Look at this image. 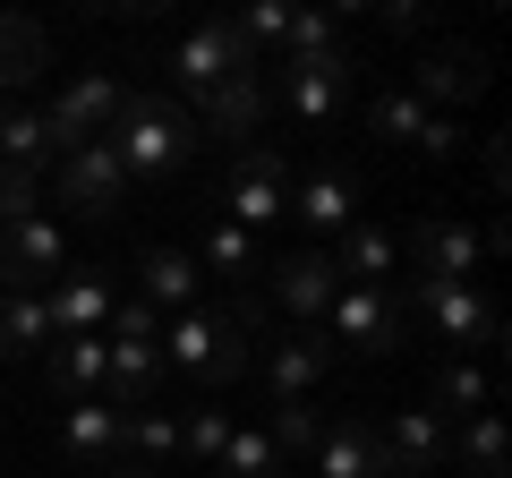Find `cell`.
<instances>
[{
	"instance_id": "cell-14",
	"label": "cell",
	"mask_w": 512,
	"mask_h": 478,
	"mask_svg": "<svg viewBox=\"0 0 512 478\" xmlns=\"http://www.w3.org/2000/svg\"><path fill=\"white\" fill-rule=\"evenodd\" d=\"M265 120H274V86H265V69H239V77H222V86L197 103V129L231 137V146H256V129H265Z\"/></svg>"
},
{
	"instance_id": "cell-20",
	"label": "cell",
	"mask_w": 512,
	"mask_h": 478,
	"mask_svg": "<svg viewBox=\"0 0 512 478\" xmlns=\"http://www.w3.org/2000/svg\"><path fill=\"white\" fill-rule=\"evenodd\" d=\"M103 368H111L103 333H69V342L43 350V376H52L60 402H103Z\"/></svg>"
},
{
	"instance_id": "cell-30",
	"label": "cell",
	"mask_w": 512,
	"mask_h": 478,
	"mask_svg": "<svg viewBox=\"0 0 512 478\" xmlns=\"http://www.w3.org/2000/svg\"><path fill=\"white\" fill-rule=\"evenodd\" d=\"M214 470H222V478H291V461H282V444L265 436V427H248V419H239Z\"/></svg>"
},
{
	"instance_id": "cell-21",
	"label": "cell",
	"mask_w": 512,
	"mask_h": 478,
	"mask_svg": "<svg viewBox=\"0 0 512 478\" xmlns=\"http://www.w3.org/2000/svg\"><path fill=\"white\" fill-rule=\"evenodd\" d=\"M103 402L111 410H154V385H163V342H103Z\"/></svg>"
},
{
	"instance_id": "cell-26",
	"label": "cell",
	"mask_w": 512,
	"mask_h": 478,
	"mask_svg": "<svg viewBox=\"0 0 512 478\" xmlns=\"http://www.w3.org/2000/svg\"><path fill=\"white\" fill-rule=\"evenodd\" d=\"M427 410H436V419H478V410H495V385H487V368H478V359H444L436 368V385H427Z\"/></svg>"
},
{
	"instance_id": "cell-6",
	"label": "cell",
	"mask_w": 512,
	"mask_h": 478,
	"mask_svg": "<svg viewBox=\"0 0 512 478\" xmlns=\"http://www.w3.org/2000/svg\"><path fill=\"white\" fill-rule=\"evenodd\" d=\"M111 111H120V77L111 69H77L69 86L43 103V129H52V146L69 154V146H94V137L111 129Z\"/></svg>"
},
{
	"instance_id": "cell-35",
	"label": "cell",
	"mask_w": 512,
	"mask_h": 478,
	"mask_svg": "<svg viewBox=\"0 0 512 478\" xmlns=\"http://www.w3.org/2000/svg\"><path fill=\"white\" fill-rule=\"evenodd\" d=\"M325 52H342V18H333V9H325V18L308 9V18L282 26V60H325Z\"/></svg>"
},
{
	"instance_id": "cell-8",
	"label": "cell",
	"mask_w": 512,
	"mask_h": 478,
	"mask_svg": "<svg viewBox=\"0 0 512 478\" xmlns=\"http://www.w3.org/2000/svg\"><path fill=\"white\" fill-rule=\"evenodd\" d=\"M52 274H69V239H60V222H43V214L0 222V291H43Z\"/></svg>"
},
{
	"instance_id": "cell-1",
	"label": "cell",
	"mask_w": 512,
	"mask_h": 478,
	"mask_svg": "<svg viewBox=\"0 0 512 478\" xmlns=\"http://www.w3.org/2000/svg\"><path fill=\"white\" fill-rule=\"evenodd\" d=\"M103 146H111V163H120L128 188H171L188 163H197L205 129H197V111H188L180 94H120Z\"/></svg>"
},
{
	"instance_id": "cell-34",
	"label": "cell",
	"mask_w": 512,
	"mask_h": 478,
	"mask_svg": "<svg viewBox=\"0 0 512 478\" xmlns=\"http://www.w3.org/2000/svg\"><path fill=\"white\" fill-rule=\"evenodd\" d=\"M231 427H239V410H222V402L188 410V419H180V453H188V461H222V444H231Z\"/></svg>"
},
{
	"instance_id": "cell-38",
	"label": "cell",
	"mask_w": 512,
	"mask_h": 478,
	"mask_svg": "<svg viewBox=\"0 0 512 478\" xmlns=\"http://www.w3.org/2000/svg\"><path fill=\"white\" fill-rule=\"evenodd\" d=\"M376 478H402V470H376Z\"/></svg>"
},
{
	"instance_id": "cell-31",
	"label": "cell",
	"mask_w": 512,
	"mask_h": 478,
	"mask_svg": "<svg viewBox=\"0 0 512 478\" xmlns=\"http://www.w3.org/2000/svg\"><path fill=\"white\" fill-rule=\"evenodd\" d=\"M453 461H461V478H504V419H495V410L461 419L453 427Z\"/></svg>"
},
{
	"instance_id": "cell-15",
	"label": "cell",
	"mask_w": 512,
	"mask_h": 478,
	"mask_svg": "<svg viewBox=\"0 0 512 478\" xmlns=\"http://www.w3.org/2000/svg\"><path fill=\"white\" fill-rule=\"evenodd\" d=\"M325 368H333V342L316 325H291V333L265 342V385H274V402H316Z\"/></svg>"
},
{
	"instance_id": "cell-23",
	"label": "cell",
	"mask_w": 512,
	"mask_h": 478,
	"mask_svg": "<svg viewBox=\"0 0 512 478\" xmlns=\"http://www.w3.org/2000/svg\"><path fill=\"white\" fill-rule=\"evenodd\" d=\"M111 274H60L52 291H43V308H52V333L69 342V333H103V316H111Z\"/></svg>"
},
{
	"instance_id": "cell-28",
	"label": "cell",
	"mask_w": 512,
	"mask_h": 478,
	"mask_svg": "<svg viewBox=\"0 0 512 478\" xmlns=\"http://www.w3.org/2000/svg\"><path fill=\"white\" fill-rule=\"evenodd\" d=\"M197 274H231V282H248V274H265V239H248L239 222H205V239H197Z\"/></svg>"
},
{
	"instance_id": "cell-29",
	"label": "cell",
	"mask_w": 512,
	"mask_h": 478,
	"mask_svg": "<svg viewBox=\"0 0 512 478\" xmlns=\"http://www.w3.org/2000/svg\"><path fill=\"white\" fill-rule=\"evenodd\" d=\"M43 60H52L43 26H35V18H9V9H0V94L35 86V77H43Z\"/></svg>"
},
{
	"instance_id": "cell-12",
	"label": "cell",
	"mask_w": 512,
	"mask_h": 478,
	"mask_svg": "<svg viewBox=\"0 0 512 478\" xmlns=\"http://www.w3.org/2000/svg\"><path fill=\"white\" fill-rule=\"evenodd\" d=\"M402 257L419 265V274H410V282H470L487 248H478V231H470V222H461V214H427L419 231L402 239Z\"/></svg>"
},
{
	"instance_id": "cell-11",
	"label": "cell",
	"mask_w": 512,
	"mask_h": 478,
	"mask_svg": "<svg viewBox=\"0 0 512 478\" xmlns=\"http://www.w3.org/2000/svg\"><path fill=\"white\" fill-rule=\"evenodd\" d=\"M265 291H274L282 316H299V325H325L333 291H342V274H333V248H291L282 265H265Z\"/></svg>"
},
{
	"instance_id": "cell-22",
	"label": "cell",
	"mask_w": 512,
	"mask_h": 478,
	"mask_svg": "<svg viewBox=\"0 0 512 478\" xmlns=\"http://www.w3.org/2000/svg\"><path fill=\"white\" fill-rule=\"evenodd\" d=\"M316 470L325 478H376L384 470V444H376V419H333V427H316Z\"/></svg>"
},
{
	"instance_id": "cell-10",
	"label": "cell",
	"mask_w": 512,
	"mask_h": 478,
	"mask_svg": "<svg viewBox=\"0 0 512 478\" xmlns=\"http://www.w3.org/2000/svg\"><path fill=\"white\" fill-rule=\"evenodd\" d=\"M52 188H60V205H69V214H86V222L120 214V197H128V180H120V163H111L103 137L60 154V163H52Z\"/></svg>"
},
{
	"instance_id": "cell-37",
	"label": "cell",
	"mask_w": 512,
	"mask_h": 478,
	"mask_svg": "<svg viewBox=\"0 0 512 478\" xmlns=\"http://www.w3.org/2000/svg\"><path fill=\"white\" fill-rule=\"evenodd\" d=\"M103 478H163V470H146V461H111Z\"/></svg>"
},
{
	"instance_id": "cell-33",
	"label": "cell",
	"mask_w": 512,
	"mask_h": 478,
	"mask_svg": "<svg viewBox=\"0 0 512 478\" xmlns=\"http://www.w3.org/2000/svg\"><path fill=\"white\" fill-rule=\"evenodd\" d=\"M120 453H128V461H146V470H163V461L180 453V419H171V410H128Z\"/></svg>"
},
{
	"instance_id": "cell-18",
	"label": "cell",
	"mask_w": 512,
	"mask_h": 478,
	"mask_svg": "<svg viewBox=\"0 0 512 478\" xmlns=\"http://www.w3.org/2000/svg\"><path fill=\"white\" fill-rule=\"evenodd\" d=\"M120 427H128V410L69 402V410H60V453H69L77 470H111V461H120Z\"/></svg>"
},
{
	"instance_id": "cell-13",
	"label": "cell",
	"mask_w": 512,
	"mask_h": 478,
	"mask_svg": "<svg viewBox=\"0 0 512 478\" xmlns=\"http://www.w3.org/2000/svg\"><path fill=\"white\" fill-rule=\"evenodd\" d=\"M239 69H265V60L231 35V18H222V26H197V35H180V52H171V77H180L197 103L222 86V77H239Z\"/></svg>"
},
{
	"instance_id": "cell-25",
	"label": "cell",
	"mask_w": 512,
	"mask_h": 478,
	"mask_svg": "<svg viewBox=\"0 0 512 478\" xmlns=\"http://www.w3.org/2000/svg\"><path fill=\"white\" fill-rule=\"evenodd\" d=\"M0 163L26 171V180H43V171L60 163V146H52V129H43L35 103H0Z\"/></svg>"
},
{
	"instance_id": "cell-27",
	"label": "cell",
	"mask_w": 512,
	"mask_h": 478,
	"mask_svg": "<svg viewBox=\"0 0 512 478\" xmlns=\"http://www.w3.org/2000/svg\"><path fill=\"white\" fill-rule=\"evenodd\" d=\"M52 308H43V291H0V359H35V350H52Z\"/></svg>"
},
{
	"instance_id": "cell-24",
	"label": "cell",
	"mask_w": 512,
	"mask_h": 478,
	"mask_svg": "<svg viewBox=\"0 0 512 478\" xmlns=\"http://www.w3.org/2000/svg\"><path fill=\"white\" fill-rule=\"evenodd\" d=\"M197 291H205V274H197V257L188 248H146V265H137V299H146L154 316H180V308H197Z\"/></svg>"
},
{
	"instance_id": "cell-9",
	"label": "cell",
	"mask_w": 512,
	"mask_h": 478,
	"mask_svg": "<svg viewBox=\"0 0 512 478\" xmlns=\"http://www.w3.org/2000/svg\"><path fill=\"white\" fill-rule=\"evenodd\" d=\"M265 86L282 94V111L291 120H333L350 94V60L325 52V60H265Z\"/></svg>"
},
{
	"instance_id": "cell-36",
	"label": "cell",
	"mask_w": 512,
	"mask_h": 478,
	"mask_svg": "<svg viewBox=\"0 0 512 478\" xmlns=\"http://www.w3.org/2000/svg\"><path fill=\"white\" fill-rule=\"evenodd\" d=\"M316 427H325V419H316V402H274L265 436H274V444H282V461H291V453H316Z\"/></svg>"
},
{
	"instance_id": "cell-4",
	"label": "cell",
	"mask_w": 512,
	"mask_h": 478,
	"mask_svg": "<svg viewBox=\"0 0 512 478\" xmlns=\"http://www.w3.org/2000/svg\"><path fill=\"white\" fill-rule=\"evenodd\" d=\"M291 205V171L274 146H231V188H222V222H239L248 239H265V222H282Z\"/></svg>"
},
{
	"instance_id": "cell-16",
	"label": "cell",
	"mask_w": 512,
	"mask_h": 478,
	"mask_svg": "<svg viewBox=\"0 0 512 478\" xmlns=\"http://www.w3.org/2000/svg\"><path fill=\"white\" fill-rule=\"evenodd\" d=\"M282 214H299L308 222V248H325V239H342L350 222H359V180H350V171H308Z\"/></svg>"
},
{
	"instance_id": "cell-17",
	"label": "cell",
	"mask_w": 512,
	"mask_h": 478,
	"mask_svg": "<svg viewBox=\"0 0 512 478\" xmlns=\"http://www.w3.org/2000/svg\"><path fill=\"white\" fill-rule=\"evenodd\" d=\"M410 94H419L427 111L436 103H478V94H487V60H478L470 43H436V52L410 69Z\"/></svg>"
},
{
	"instance_id": "cell-7",
	"label": "cell",
	"mask_w": 512,
	"mask_h": 478,
	"mask_svg": "<svg viewBox=\"0 0 512 478\" xmlns=\"http://www.w3.org/2000/svg\"><path fill=\"white\" fill-rule=\"evenodd\" d=\"M376 444H384V470H402V478L453 470V419H436L427 402H410V410H393V419H376Z\"/></svg>"
},
{
	"instance_id": "cell-5",
	"label": "cell",
	"mask_w": 512,
	"mask_h": 478,
	"mask_svg": "<svg viewBox=\"0 0 512 478\" xmlns=\"http://www.w3.org/2000/svg\"><path fill=\"white\" fill-rule=\"evenodd\" d=\"M325 342H342V350H367V359H384V350H402L410 342V316H402V299L393 291H333V308H325Z\"/></svg>"
},
{
	"instance_id": "cell-3",
	"label": "cell",
	"mask_w": 512,
	"mask_h": 478,
	"mask_svg": "<svg viewBox=\"0 0 512 478\" xmlns=\"http://www.w3.org/2000/svg\"><path fill=\"white\" fill-rule=\"evenodd\" d=\"M402 316H419L436 342H453V359L504 342V316H495V299L478 291V282H410V308Z\"/></svg>"
},
{
	"instance_id": "cell-32",
	"label": "cell",
	"mask_w": 512,
	"mask_h": 478,
	"mask_svg": "<svg viewBox=\"0 0 512 478\" xmlns=\"http://www.w3.org/2000/svg\"><path fill=\"white\" fill-rule=\"evenodd\" d=\"M367 129L376 137H393V146H427V129H436V111L419 103L410 86H393V94H376V111H367Z\"/></svg>"
},
{
	"instance_id": "cell-19",
	"label": "cell",
	"mask_w": 512,
	"mask_h": 478,
	"mask_svg": "<svg viewBox=\"0 0 512 478\" xmlns=\"http://www.w3.org/2000/svg\"><path fill=\"white\" fill-rule=\"evenodd\" d=\"M393 265H402V239L384 231V222H350V231L333 239V274H342L350 291H384Z\"/></svg>"
},
{
	"instance_id": "cell-2",
	"label": "cell",
	"mask_w": 512,
	"mask_h": 478,
	"mask_svg": "<svg viewBox=\"0 0 512 478\" xmlns=\"http://www.w3.org/2000/svg\"><path fill=\"white\" fill-rule=\"evenodd\" d=\"M163 368H180L188 385H231L248 376V308H180L163 325Z\"/></svg>"
}]
</instances>
